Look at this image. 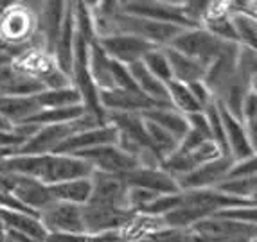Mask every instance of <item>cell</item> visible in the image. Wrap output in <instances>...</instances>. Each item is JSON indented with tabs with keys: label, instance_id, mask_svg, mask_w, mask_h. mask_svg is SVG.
<instances>
[{
	"label": "cell",
	"instance_id": "cell-16",
	"mask_svg": "<svg viewBox=\"0 0 257 242\" xmlns=\"http://www.w3.org/2000/svg\"><path fill=\"white\" fill-rule=\"evenodd\" d=\"M13 195L26 208H29L31 212H35L36 215L56 203L52 199L49 185H43V183L36 181L33 178H24V176H17Z\"/></svg>",
	"mask_w": 257,
	"mask_h": 242
},
{
	"label": "cell",
	"instance_id": "cell-36",
	"mask_svg": "<svg viewBox=\"0 0 257 242\" xmlns=\"http://www.w3.org/2000/svg\"><path fill=\"white\" fill-rule=\"evenodd\" d=\"M8 63H13V60H11V58L6 54V52L0 51V67H2V65H8Z\"/></svg>",
	"mask_w": 257,
	"mask_h": 242
},
{
	"label": "cell",
	"instance_id": "cell-4",
	"mask_svg": "<svg viewBox=\"0 0 257 242\" xmlns=\"http://www.w3.org/2000/svg\"><path fill=\"white\" fill-rule=\"evenodd\" d=\"M97 45L103 49L104 54L113 61H119L122 65H133L142 61V58L153 49H159L148 43L146 40L132 36V34H110L97 38Z\"/></svg>",
	"mask_w": 257,
	"mask_h": 242
},
{
	"label": "cell",
	"instance_id": "cell-8",
	"mask_svg": "<svg viewBox=\"0 0 257 242\" xmlns=\"http://www.w3.org/2000/svg\"><path fill=\"white\" fill-rule=\"evenodd\" d=\"M38 219L47 233L86 235L83 226V210L77 204L54 203L38 213Z\"/></svg>",
	"mask_w": 257,
	"mask_h": 242
},
{
	"label": "cell",
	"instance_id": "cell-13",
	"mask_svg": "<svg viewBox=\"0 0 257 242\" xmlns=\"http://www.w3.org/2000/svg\"><path fill=\"white\" fill-rule=\"evenodd\" d=\"M119 178L132 188H144V190L155 192L160 195L178 194V183L173 176L164 172L162 169H150V167H135Z\"/></svg>",
	"mask_w": 257,
	"mask_h": 242
},
{
	"label": "cell",
	"instance_id": "cell-22",
	"mask_svg": "<svg viewBox=\"0 0 257 242\" xmlns=\"http://www.w3.org/2000/svg\"><path fill=\"white\" fill-rule=\"evenodd\" d=\"M110 58L99 47L97 42L90 43L88 49V74L97 88V92H110L113 90V81H111V67Z\"/></svg>",
	"mask_w": 257,
	"mask_h": 242
},
{
	"label": "cell",
	"instance_id": "cell-1",
	"mask_svg": "<svg viewBox=\"0 0 257 242\" xmlns=\"http://www.w3.org/2000/svg\"><path fill=\"white\" fill-rule=\"evenodd\" d=\"M0 170L8 174L33 178L43 185H56L69 179L90 178L92 167L81 158L70 154H42V156H11L0 160Z\"/></svg>",
	"mask_w": 257,
	"mask_h": 242
},
{
	"label": "cell",
	"instance_id": "cell-30",
	"mask_svg": "<svg viewBox=\"0 0 257 242\" xmlns=\"http://www.w3.org/2000/svg\"><path fill=\"white\" fill-rule=\"evenodd\" d=\"M212 217L227 219V221L234 222H243V224H255L257 210L255 204H239V206H228V208L219 210Z\"/></svg>",
	"mask_w": 257,
	"mask_h": 242
},
{
	"label": "cell",
	"instance_id": "cell-14",
	"mask_svg": "<svg viewBox=\"0 0 257 242\" xmlns=\"http://www.w3.org/2000/svg\"><path fill=\"white\" fill-rule=\"evenodd\" d=\"M99 102L104 111H117V113H144L148 110L159 108L146 95H142L139 90H110V92H99Z\"/></svg>",
	"mask_w": 257,
	"mask_h": 242
},
{
	"label": "cell",
	"instance_id": "cell-6",
	"mask_svg": "<svg viewBox=\"0 0 257 242\" xmlns=\"http://www.w3.org/2000/svg\"><path fill=\"white\" fill-rule=\"evenodd\" d=\"M191 229L207 242L255 240V224H243V222L218 219L212 215L196 222Z\"/></svg>",
	"mask_w": 257,
	"mask_h": 242
},
{
	"label": "cell",
	"instance_id": "cell-26",
	"mask_svg": "<svg viewBox=\"0 0 257 242\" xmlns=\"http://www.w3.org/2000/svg\"><path fill=\"white\" fill-rule=\"evenodd\" d=\"M219 194L232 197L237 201H248L255 203V190H257V178L246 176V178H227L219 181L214 187Z\"/></svg>",
	"mask_w": 257,
	"mask_h": 242
},
{
	"label": "cell",
	"instance_id": "cell-12",
	"mask_svg": "<svg viewBox=\"0 0 257 242\" xmlns=\"http://www.w3.org/2000/svg\"><path fill=\"white\" fill-rule=\"evenodd\" d=\"M232 160L230 156H221L218 160L207 161L203 165L196 167L194 170L187 172L185 176L176 179L180 192L184 190H202V188H214L219 181L225 179L227 172L230 170Z\"/></svg>",
	"mask_w": 257,
	"mask_h": 242
},
{
	"label": "cell",
	"instance_id": "cell-35",
	"mask_svg": "<svg viewBox=\"0 0 257 242\" xmlns=\"http://www.w3.org/2000/svg\"><path fill=\"white\" fill-rule=\"evenodd\" d=\"M0 131H13V126L4 119V115L0 113Z\"/></svg>",
	"mask_w": 257,
	"mask_h": 242
},
{
	"label": "cell",
	"instance_id": "cell-24",
	"mask_svg": "<svg viewBox=\"0 0 257 242\" xmlns=\"http://www.w3.org/2000/svg\"><path fill=\"white\" fill-rule=\"evenodd\" d=\"M227 9L228 17H230L232 27L236 31L237 42L243 47L248 49H255V42H257V22L255 17L250 15V11H244V9Z\"/></svg>",
	"mask_w": 257,
	"mask_h": 242
},
{
	"label": "cell",
	"instance_id": "cell-5",
	"mask_svg": "<svg viewBox=\"0 0 257 242\" xmlns=\"http://www.w3.org/2000/svg\"><path fill=\"white\" fill-rule=\"evenodd\" d=\"M83 210V226H85L86 235H101L110 233V231H120L128 226L137 213L128 212V210H117L110 206H99V204L86 203L81 206Z\"/></svg>",
	"mask_w": 257,
	"mask_h": 242
},
{
	"label": "cell",
	"instance_id": "cell-25",
	"mask_svg": "<svg viewBox=\"0 0 257 242\" xmlns=\"http://www.w3.org/2000/svg\"><path fill=\"white\" fill-rule=\"evenodd\" d=\"M35 101L42 110H54V108H70L83 104L81 94L74 86L58 90H43L35 95Z\"/></svg>",
	"mask_w": 257,
	"mask_h": 242
},
{
	"label": "cell",
	"instance_id": "cell-19",
	"mask_svg": "<svg viewBox=\"0 0 257 242\" xmlns=\"http://www.w3.org/2000/svg\"><path fill=\"white\" fill-rule=\"evenodd\" d=\"M49 190H51L52 199L56 203H69L77 204V206H85L90 201L92 195V179H69V181L49 185Z\"/></svg>",
	"mask_w": 257,
	"mask_h": 242
},
{
	"label": "cell",
	"instance_id": "cell-2",
	"mask_svg": "<svg viewBox=\"0 0 257 242\" xmlns=\"http://www.w3.org/2000/svg\"><path fill=\"white\" fill-rule=\"evenodd\" d=\"M169 47L209 68L223 52L232 47V43L221 42L203 27H193V29L182 31Z\"/></svg>",
	"mask_w": 257,
	"mask_h": 242
},
{
	"label": "cell",
	"instance_id": "cell-20",
	"mask_svg": "<svg viewBox=\"0 0 257 242\" xmlns=\"http://www.w3.org/2000/svg\"><path fill=\"white\" fill-rule=\"evenodd\" d=\"M164 52L167 56V61H169V67H171L173 79L178 81V83H194V81H203L205 79L207 68L203 65H200L198 61L191 60L187 56L176 52L171 47H164Z\"/></svg>",
	"mask_w": 257,
	"mask_h": 242
},
{
	"label": "cell",
	"instance_id": "cell-31",
	"mask_svg": "<svg viewBox=\"0 0 257 242\" xmlns=\"http://www.w3.org/2000/svg\"><path fill=\"white\" fill-rule=\"evenodd\" d=\"M111 67V81H113V90H137L135 86V81H133L132 74H130V68L126 65L119 63V61L110 60Z\"/></svg>",
	"mask_w": 257,
	"mask_h": 242
},
{
	"label": "cell",
	"instance_id": "cell-17",
	"mask_svg": "<svg viewBox=\"0 0 257 242\" xmlns=\"http://www.w3.org/2000/svg\"><path fill=\"white\" fill-rule=\"evenodd\" d=\"M42 108L35 101V95L20 97V95H0V113L4 115L11 126L27 124Z\"/></svg>",
	"mask_w": 257,
	"mask_h": 242
},
{
	"label": "cell",
	"instance_id": "cell-15",
	"mask_svg": "<svg viewBox=\"0 0 257 242\" xmlns=\"http://www.w3.org/2000/svg\"><path fill=\"white\" fill-rule=\"evenodd\" d=\"M33 29V15L22 6H0V38L6 43H22Z\"/></svg>",
	"mask_w": 257,
	"mask_h": 242
},
{
	"label": "cell",
	"instance_id": "cell-21",
	"mask_svg": "<svg viewBox=\"0 0 257 242\" xmlns=\"http://www.w3.org/2000/svg\"><path fill=\"white\" fill-rule=\"evenodd\" d=\"M141 115H142V119L150 120V122L157 124V126H160L162 129H166L167 133H171L178 142H180L185 133L189 131V124H187V119H185V115L178 113V111L173 110L171 106L153 108V110H148Z\"/></svg>",
	"mask_w": 257,
	"mask_h": 242
},
{
	"label": "cell",
	"instance_id": "cell-9",
	"mask_svg": "<svg viewBox=\"0 0 257 242\" xmlns=\"http://www.w3.org/2000/svg\"><path fill=\"white\" fill-rule=\"evenodd\" d=\"M90 179H92V195L88 203L132 212L128 206V185L119 176L94 172L90 176Z\"/></svg>",
	"mask_w": 257,
	"mask_h": 242
},
{
	"label": "cell",
	"instance_id": "cell-37",
	"mask_svg": "<svg viewBox=\"0 0 257 242\" xmlns=\"http://www.w3.org/2000/svg\"><path fill=\"white\" fill-rule=\"evenodd\" d=\"M6 238H8V235H6V226H4V222H2V219H0V242H6Z\"/></svg>",
	"mask_w": 257,
	"mask_h": 242
},
{
	"label": "cell",
	"instance_id": "cell-7",
	"mask_svg": "<svg viewBox=\"0 0 257 242\" xmlns=\"http://www.w3.org/2000/svg\"><path fill=\"white\" fill-rule=\"evenodd\" d=\"M122 13L133 15V17L148 18V20L171 24V26L182 27V29H193V22L187 20L182 11V6L171 4V2H122L119 4Z\"/></svg>",
	"mask_w": 257,
	"mask_h": 242
},
{
	"label": "cell",
	"instance_id": "cell-34",
	"mask_svg": "<svg viewBox=\"0 0 257 242\" xmlns=\"http://www.w3.org/2000/svg\"><path fill=\"white\" fill-rule=\"evenodd\" d=\"M45 242H97V237L76 233H47Z\"/></svg>",
	"mask_w": 257,
	"mask_h": 242
},
{
	"label": "cell",
	"instance_id": "cell-32",
	"mask_svg": "<svg viewBox=\"0 0 257 242\" xmlns=\"http://www.w3.org/2000/svg\"><path fill=\"white\" fill-rule=\"evenodd\" d=\"M187 86H189V92L193 94L194 99H196V102L202 106V110L212 106V104L216 102L214 94L210 92V88L203 83V81H194V83H189Z\"/></svg>",
	"mask_w": 257,
	"mask_h": 242
},
{
	"label": "cell",
	"instance_id": "cell-27",
	"mask_svg": "<svg viewBox=\"0 0 257 242\" xmlns=\"http://www.w3.org/2000/svg\"><path fill=\"white\" fill-rule=\"evenodd\" d=\"M85 106H70V108H54V110H40L27 124L33 126H58V124H69L72 120L79 119L85 113Z\"/></svg>",
	"mask_w": 257,
	"mask_h": 242
},
{
	"label": "cell",
	"instance_id": "cell-28",
	"mask_svg": "<svg viewBox=\"0 0 257 242\" xmlns=\"http://www.w3.org/2000/svg\"><path fill=\"white\" fill-rule=\"evenodd\" d=\"M167 95H169V104L173 106V110H176L182 115H191L203 111L202 106L196 102V99L193 97V94L189 92V86L178 81H169L166 85Z\"/></svg>",
	"mask_w": 257,
	"mask_h": 242
},
{
	"label": "cell",
	"instance_id": "cell-29",
	"mask_svg": "<svg viewBox=\"0 0 257 242\" xmlns=\"http://www.w3.org/2000/svg\"><path fill=\"white\" fill-rule=\"evenodd\" d=\"M142 65L148 68V72L153 74L159 81H162L164 85H167L169 81H173L171 67L167 61V56L164 49H153L142 58Z\"/></svg>",
	"mask_w": 257,
	"mask_h": 242
},
{
	"label": "cell",
	"instance_id": "cell-18",
	"mask_svg": "<svg viewBox=\"0 0 257 242\" xmlns=\"http://www.w3.org/2000/svg\"><path fill=\"white\" fill-rule=\"evenodd\" d=\"M130 74H132L133 81H135V86L141 92L142 95H146L148 99H151L157 104H162V106H171L169 104V95H167V88L162 81H159L153 74L148 72V68L142 65V61L128 65ZM173 108V106H171Z\"/></svg>",
	"mask_w": 257,
	"mask_h": 242
},
{
	"label": "cell",
	"instance_id": "cell-33",
	"mask_svg": "<svg viewBox=\"0 0 257 242\" xmlns=\"http://www.w3.org/2000/svg\"><path fill=\"white\" fill-rule=\"evenodd\" d=\"M255 169H257L255 156L248 158V160L234 161L232 167H230V170H228L227 176H225V179L227 178H246V176H255Z\"/></svg>",
	"mask_w": 257,
	"mask_h": 242
},
{
	"label": "cell",
	"instance_id": "cell-10",
	"mask_svg": "<svg viewBox=\"0 0 257 242\" xmlns=\"http://www.w3.org/2000/svg\"><path fill=\"white\" fill-rule=\"evenodd\" d=\"M117 142H119V131L111 124H104L94 129L70 135L54 149V154H77L81 151L103 147V145H117Z\"/></svg>",
	"mask_w": 257,
	"mask_h": 242
},
{
	"label": "cell",
	"instance_id": "cell-3",
	"mask_svg": "<svg viewBox=\"0 0 257 242\" xmlns=\"http://www.w3.org/2000/svg\"><path fill=\"white\" fill-rule=\"evenodd\" d=\"M70 156L81 158L92 167L94 172H103V174L119 176L139 167L137 160L126 151H122L119 145H103V147L88 149V151H81Z\"/></svg>",
	"mask_w": 257,
	"mask_h": 242
},
{
	"label": "cell",
	"instance_id": "cell-23",
	"mask_svg": "<svg viewBox=\"0 0 257 242\" xmlns=\"http://www.w3.org/2000/svg\"><path fill=\"white\" fill-rule=\"evenodd\" d=\"M0 219H2V222H4L6 229L18 231V233H22V235H29V237L45 242L47 231H45V228H43L42 222H40L38 215L0 208Z\"/></svg>",
	"mask_w": 257,
	"mask_h": 242
},
{
	"label": "cell",
	"instance_id": "cell-11",
	"mask_svg": "<svg viewBox=\"0 0 257 242\" xmlns=\"http://www.w3.org/2000/svg\"><path fill=\"white\" fill-rule=\"evenodd\" d=\"M216 108H218V113L221 117L225 140H227L228 154H230L232 160L239 161L255 156V145L250 142L248 133L244 129L243 122L237 120L219 101H216Z\"/></svg>",
	"mask_w": 257,
	"mask_h": 242
}]
</instances>
